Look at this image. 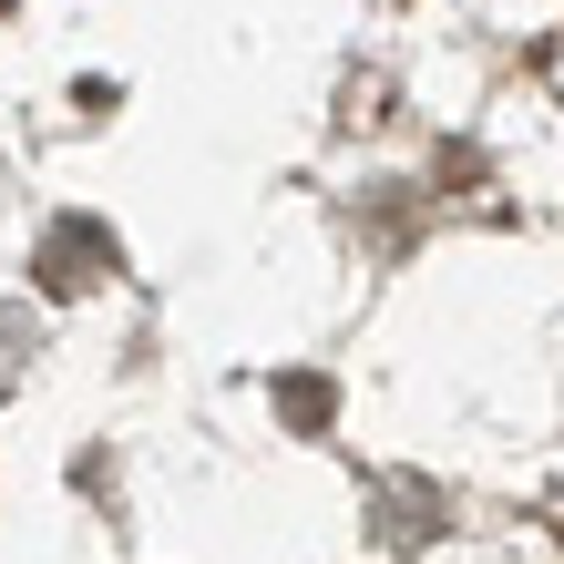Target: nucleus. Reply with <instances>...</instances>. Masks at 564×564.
<instances>
[{"label": "nucleus", "instance_id": "obj_1", "mask_svg": "<svg viewBox=\"0 0 564 564\" xmlns=\"http://www.w3.org/2000/svg\"><path fill=\"white\" fill-rule=\"evenodd\" d=\"M42 288H93V278H113V237L93 216H62L52 237H42V268H31Z\"/></svg>", "mask_w": 564, "mask_h": 564}, {"label": "nucleus", "instance_id": "obj_2", "mask_svg": "<svg viewBox=\"0 0 564 564\" xmlns=\"http://www.w3.org/2000/svg\"><path fill=\"white\" fill-rule=\"evenodd\" d=\"M278 411H288L297 431H318V421H328V380H288V390H278Z\"/></svg>", "mask_w": 564, "mask_h": 564}]
</instances>
